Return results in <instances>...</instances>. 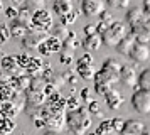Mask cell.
Wrapping results in <instances>:
<instances>
[{"label": "cell", "instance_id": "obj_1", "mask_svg": "<svg viewBox=\"0 0 150 135\" xmlns=\"http://www.w3.org/2000/svg\"><path fill=\"white\" fill-rule=\"evenodd\" d=\"M64 122L68 123V128L74 134H84L91 127V113L88 108L79 105L74 110H68L64 115Z\"/></svg>", "mask_w": 150, "mask_h": 135}, {"label": "cell", "instance_id": "obj_2", "mask_svg": "<svg viewBox=\"0 0 150 135\" xmlns=\"http://www.w3.org/2000/svg\"><path fill=\"white\" fill-rule=\"evenodd\" d=\"M127 24L122 22V20H113L105 31H103L100 36H101V42L106 47H115L120 41L123 39V36L127 34Z\"/></svg>", "mask_w": 150, "mask_h": 135}, {"label": "cell", "instance_id": "obj_3", "mask_svg": "<svg viewBox=\"0 0 150 135\" xmlns=\"http://www.w3.org/2000/svg\"><path fill=\"white\" fill-rule=\"evenodd\" d=\"M76 73L79 78H83L84 81H89L95 78L96 74V68H95V61H93V56L86 51L84 56H81L78 63H76Z\"/></svg>", "mask_w": 150, "mask_h": 135}, {"label": "cell", "instance_id": "obj_4", "mask_svg": "<svg viewBox=\"0 0 150 135\" xmlns=\"http://www.w3.org/2000/svg\"><path fill=\"white\" fill-rule=\"evenodd\" d=\"M30 24L35 29L49 31L54 26V17H52V14L49 12V10H46V7H42V9L34 10V14L30 15Z\"/></svg>", "mask_w": 150, "mask_h": 135}, {"label": "cell", "instance_id": "obj_5", "mask_svg": "<svg viewBox=\"0 0 150 135\" xmlns=\"http://www.w3.org/2000/svg\"><path fill=\"white\" fill-rule=\"evenodd\" d=\"M132 107L137 113L140 115H150V91H145L138 88L132 95Z\"/></svg>", "mask_w": 150, "mask_h": 135}, {"label": "cell", "instance_id": "obj_6", "mask_svg": "<svg viewBox=\"0 0 150 135\" xmlns=\"http://www.w3.org/2000/svg\"><path fill=\"white\" fill-rule=\"evenodd\" d=\"M128 58L133 63H138V64H142V63H147L150 59V47L147 42H140V41H135L133 42V46L130 49L128 53Z\"/></svg>", "mask_w": 150, "mask_h": 135}, {"label": "cell", "instance_id": "obj_7", "mask_svg": "<svg viewBox=\"0 0 150 135\" xmlns=\"http://www.w3.org/2000/svg\"><path fill=\"white\" fill-rule=\"evenodd\" d=\"M130 32L135 36L137 41L140 42H150V19L143 17L142 20H138L137 24L130 26Z\"/></svg>", "mask_w": 150, "mask_h": 135}, {"label": "cell", "instance_id": "obj_8", "mask_svg": "<svg viewBox=\"0 0 150 135\" xmlns=\"http://www.w3.org/2000/svg\"><path fill=\"white\" fill-rule=\"evenodd\" d=\"M105 9H106L105 0H81V12L89 19L98 17Z\"/></svg>", "mask_w": 150, "mask_h": 135}, {"label": "cell", "instance_id": "obj_9", "mask_svg": "<svg viewBox=\"0 0 150 135\" xmlns=\"http://www.w3.org/2000/svg\"><path fill=\"white\" fill-rule=\"evenodd\" d=\"M44 39H46V31H41V29L34 27V29H27L25 36L22 37V44L27 49H37V46Z\"/></svg>", "mask_w": 150, "mask_h": 135}, {"label": "cell", "instance_id": "obj_10", "mask_svg": "<svg viewBox=\"0 0 150 135\" xmlns=\"http://www.w3.org/2000/svg\"><path fill=\"white\" fill-rule=\"evenodd\" d=\"M137 71L130 64H122L120 68V83H123L125 86L128 88H135L137 86Z\"/></svg>", "mask_w": 150, "mask_h": 135}, {"label": "cell", "instance_id": "obj_11", "mask_svg": "<svg viewBox=\"0 0 150 135\" xmlns=\"http://www.w3.org/2000/svg\"><path fill=\"white\" fill-rule=\"evenodd\" d=\"M103 96H105L106 107H108L110 110H118V108L123 105V101H125L123 95L120 93V90H116V88H110Z\"/></svg>", "mask_w": 150, "mask_h": 135}, {"label": "cell", "instance_id": "obj_12", "mask_svg": "<svg viewBox=\"0 0 150 135\" xmlns=\"http://www.w3.org/2000/svg\"><path fill=\"white\" fill-rule=\"evenodd\" d=\"M101 36L96 32V34H91V36H84V39L81 41V46L88 51V53H95L101 47Z\"/></svg>", "mask_w": 150, "mask_h": 135}, {"label": "cell", "instance_id": "obj_13", "mask_svg": "<svg viewBox=\"0 0 150 135\" xmlns=\"http://www.w3.org/2000/svg\"><path fill=\"white\" fill-rule=\"evenodd\" d=\"M143 128H145L143 122L135 120V118H130V120L123 122V127H122V130H120V134H142Z\"/></svg>", "mask_w": 150, "mask_h": 135}, {"label": "cell", "instance_id": "obj_14", "mask_svg": "<svg viewBox=\"0 0 150 135\" xmlns=\"http://www.w3.org/2000/svg\"><path fill=\"white\" fill-rule=\"evenodd\" d=\"M135 36L132 32H127L125 36H123V39L118 42L115 46V49L118 51L120 54H123V56H128V53H130V49H132V46H133V42H135Z\"/></svg>", "mask_w": 150, "mask_h": 135}, {"label": "cell", "instance_id": "obj_15", "mask_svg": "<svg viewBox=\"0 0 150 135\" xmlns=\"http://www.w3.org/2000/svg\"><path fill=\"white\" fill-rule=\"evenodd\" d=\"M120 68H122V63H120V61L115 59V58H108V59L101 64V71L111 74V76H116V78L120 80Z\"/></svg>", "mask_w": 150, "mask_h": 135}, {"label": "cell", "instance_id": "obj_16", "mask_svg": "<svg viewBox=\"0 0 150 135\" xmlns=\"http://www.w3.org/2000/svg\"><path fill=\"white\" fill-rule=\"evenodd\" d=\"M52 10L61 17V15H64V14L74 10V4H73V0H54Z\"/></svg>", "mask_w": 150, "mask_h": 135}, {"label": "cell", "instance_id": "obj_17", "mask_svg": "<svg viewBox=\"0 0 150 135\" xmlns=\"http://www.w3.org/2000/svg\"><path fill=\"white\" fill-rule=\"evenodd\" d=\"M0 64H2V69L4 71H8V73H14L19 69V63H17V58H15L14 54H8V56H4L2 59H0Z\"/></svg>", "mask_w": 150, "mask_h": 135}, {"label": "cell", "instance_id": "obj_18", "mask_svg": "<svg viewBox=\"0 0 150 135\" xmlns=\"http://www.w3.org/2000/svg\"><path fill=\"white\" fill-rule=\"evenodd\" d=\"M145 15H143L142 12V7H132V9H128V12H127V15H125V19H127V26H133V24H137L138 20H142Z\"/></svg>", "mask_w": 150, "mask_h": 135}, {"label": "cell", "instance_id": "obj_19", "mask_svg": "<svg viewBox=\"0 0 150 135\" xmlns=\"http://www.w3.org/2000/svg\"><path fill=\"white\" fill-rule=\"evenodd\" d=\"M137 86L145 90V91H150V68L143 69L142 73L137 76Z\"/></svg>", "mask_w": 150, "mask_h": 135}, {"label": "cell", "instance_id": "obj_20", "mask_svg": "<svg viewBox=\"0 0 150 135\" xmlns=\"http://www.w3.org/2000/svg\"><path fill=\"white\" fill-rule=\"evenodd\" d=\"M0 115L2 117H10V118L14 115H17V107L12 103V100H5L0 103Z\"/></svg>", "mask_w": 150, "mask_h": 135}, {"label": "cell", "instance_id": "obj_21", "mask_svg": "<svg viewBox=\"0 0 150 135\" xmlns=\"http://www.w3.org/2000/svg\"><path fill=\"white\" fill-rule=\"evenodd\" d=\"M44 42H46L47 49L51 51V54H52V53H59V51L62 49V41L59 39V37H56V36L46 37V39H44Z\"/></svg>", "mask_w": 150, "mask_h": 135}, {"label": "cell", "instance_id": "obj_22", "mask_svg": "<svg viewBox=\"0 0 150 135\" xmlns=\"http://www.w3.org/2000/svg\"><path fill=\"white\" fill-rule=\"evenodd\" d=\"M12 96H14V88H12V85L0 81V101L12 100Z\"/></svg>", "mask_w": 150, "mask_h": 135}, {"label": "cell", "instance_id": "obj_23", "mask_svg": "<svg viewBox=\"0 0 150 135\" xmlns=\"http://www.w3.org/2000/svg\"><path fill=\"white\" fill-rule=\"evenodd\" d=\"M15 128V123L10 117H0V134H10Z\"/></svg>", "mask_w": 150, "mask_h": 135}, {"label": "cell", "instance_id": "obj_24", "mask_svg": "<svg viewBox=\"0 0 150 135\" xmlns=\"http://www.w3.org/2000/svg\"><path fill=\"white\" fill-rule=\"evenodd\" d=\"M78 17H79V12H76V10H71V12L64 14V15H61L59 19H61V24L66 27H71L73 24H74L76 20H78Z\"/></svg>", "mask_w": 150, "mask_h": 135}, {"label": "cell", "instance_id": "obj_25", "mask_svg": "<svg viewBox=\"0 0 150 135\" xmlns=\"http://www.w3.org/2000/svg\"><path fill=\"white\" fill-rule=\"evenodd\" d=\"M96 134H100V135H103V134H115V127H113V122L111 120H105L98 125V128H96Z\"/></svg>", "mask_w": 150, "mask_h": 135}, {"label": "cell", "instance_id": "obj_26", "mask_svg": "<svg viewBox=\"0 0 150 135\" xmlns=\"http://www.w3.org/2000/svg\"><path fill=\"white\" fill-rule=\"evenodd\" d=\"M12 85L17 90H27L30 86V78H27V76H17V78L12 80Z\"/></svg>", "mask_w": 150, "mask_h": 135}, {"label": "cell", "instance_id": "obj_27", "mask_svg": "<svg viewBox=\"0 0 150 135\" xmlns=\"http://www.w3.org/2000/svg\"><path fill=\"white\" fill-rule=\"evenodd\" d=\"M41 68H42L41 58H32V56H30V61H29V64L25 66V69H27L29 73H35V71H39Z\"/></svg>", "mask_w": 150, "mask_h": 135}, {"label": "cell", "instance_id": "obj_28", "mask_svg": "<svg viewBox=\"0 0 150 135\" xmlns=\"http://www.w3.org/2000/svg\"><path fill=\"white\" fill-rule=\"evenodd\" d=\"M100 103H98V101L96 100H89L88 101V112L91 115H98V117H103V112L101 110H100Z\"/></svg>", "mask_w": 150, "mask_h": 135}, {"label": "cell", "instance_id": "obj_29", "mask_svg": "<svg viewBox=\"0 0 150 135\" xmlns=\"http://www.w3.org/2000/svg\"><path fill=\"white\" fill-rule=\"evenodd\" d=\"M106 4L113 9H127L130 0H106Z\"/></svg>", "mask_w": 150, "mask_h": 135}, {"label": "cell", "instance_id": "obj_30", "mask_svg": "<svg viewBox=\"0 0 150 135\" xmlns=\"http://www.w3.org/2000/svg\"><path fill=\"white\" fill-rule=\"evenodd\" d=\"M81 105V98H78V96H69L68 100H66V108L68 110H74Z\"/></svg>", "mask_w": 150, "mask_h": 135}, {"label": "cell", "instance_id": "obj_31", "mask_svg": "<svg viewBox=\"0 0 150 135\" xmlns=\"http://www.w3.org/2000/svg\"><path fill=\"white\" fill-rule=\"evenodd\" d=\"M17 58V63H19V66L21 68H25L29 64V61H30V54H25V53H21L15 56Z\"/></svg>", "mask_w": 150, "mask_h": 135}, {"label": "cell", "instance_id": "obj_32", "mask_svg": "<svg viewBox=\"0 0 150 135\" xmlns=\"http://www.w3.org/2000/svg\"><path fill=\"white\" fill-rule=\"evenodd\" d=\"M10 39V31L7 29V26H0V42H7Z\"/></svg>", "mask_w": 150, "mask_h": 135}, {"label": "cell", "instance_id": "obj_33", "mask_svg": "<svg viewBox=\"0 0 150 135\" xmlns=\"http://www.w3.org/2000/svg\"><path fill=\"white\" fill-rule=\"evenodd\" d=\"M111 122H113L115 132H116V134H120V130H122V127H123V122H125V118H122V117H115V118H111Z\"/></svg>", "mask_w": 150, "mask_h": 135}, {"label": "cell", "instance_id": "obj_34", "mask_svg": "<svg viewBox=\"0 0 150 135\" xmlns=\"http://www.w3.org/2000/svg\"><path fill=\"white\" fill-rule=\"evenodd\" d=\"M61 53V63L62 64H69L71 61H73V53H69V51H59Z\"/></svg>", "mask_w": 150, "mask_h": 135}, {"label": "cell", "instance_id": "obj_35", "mask_svg": "<svg viewBox=\"0 0 150 135\" xmlns=\"http://www.w3.org/2000/svg\"><path fill=\"white\" fill-rule=\"evenodd\" d=\"M91 91H89V88H83L81 90V93H79V98H81V101H84V103H88L89 100H93L91 98Z\"/></svg>", "mask_w": 150, "mask_h": 135}, {"label": "cell", "instance_id": "obj_36", "mask_svg": "<svg viewBox=\"0 0 150 135\" xmlns=\"http://www.w3.org/2000/svg\"><path fill=\"white\" fill-rule=\"evenodd\" d=\"M142 12H143V15H145L147 19H150V0H143Z\"/></svg>", "mask_w": 150, "mask_h": 135}, {"label": "cell", "instance_id": "obj_37", "mask_svg": "<svg viewBox=\"0 0 150 135\" xmlns=\"http://www.w3.org/2000/svg\"><path fill=\"white\" fill-rule=\"evenodd\" d=\"M96 24H88L84 26V36H91V34H96Z\"/></svg>", "mask_w": 150, "mask_h": 135}, {"label": "cell", "instance_id": "obj_38", "mask_svg": "<svg viewBox=\"0 0 150 135\" xmlns=\"http://www.w3.org/2000/svg\"><path fill=\"white\" fill-rule=\"evenodd\" d=\"M5 14H7V17H8V19H15V17L19 15V10H17L15 7H7Z\"/></svg>", "mask_w": 150, "mask_h": 135}, {"label": "cell", "instance_id": "obj_39", "mask_svg": "<svg viewBox=\"0 0 150 135\" xmlns=\"http://www.w3.org/2000/svg\"><path fill=\"white\" fill-rule=\"evenodd\" d=\"M12 2H17V0H12Z\"/></svg>", "mask_w": 150, "mask_h": 135}, {"label": "cell", "instance_id": "obj_40", "mask_svg": "<svg viewBox=\"0 0 150 135\" xmlns=\"http://www.w3.org/2000/svg\"><path fill=\"white\" fill-rule=\"evenodd\" d=\"M0 9H2V5H0Z\"/></svg>", "mask_w": 150, "mask_h": 135}]
</instances>
